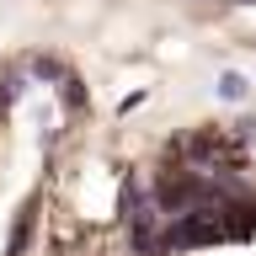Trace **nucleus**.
<instances>
[{"label":"nucleus","instance_id":"f257e3e1","mask_svg":"<svg viewBox=\"0 0 256 256\" xmlns=\"http://www.w3.org/2000/svg\"><path fill=\"white\" fill-rule=\"evenodd\" d=\"M246 91H251V86H246V75H235V70H230V75H219V96H224V102H246Z\"/></svg>","mask_w":256,"mask_h":256},{"label":"nucleus","instance_id":"7ed1b4c3","mask_svg":"<svg viewBox=\"0 0 256 256\" xmlns=\"http://www.w3.org/2000/svg\"><path fill=\"white\" fill-rule=\"evenodd\" d=\"M235 134H240L246 144H251V139H256V118H240V128H235Z\"/></svg>","mask_w":256,"mask_h":256},{"label":"nucleus","instance_id":"f03ea898","mask_svg":"<svg viewBox=\"0 0 256 256\" xmlns=\"http://www.w3.org/2000/svg\"><path fill=\"white\" fill-rule=\"evenodd\" d=\"M32 235V203L22 208V219H16V230H11V246H6V256H22V240Z\"/></svg>","mask_w":256,"mask_h":256}]
</instances>
